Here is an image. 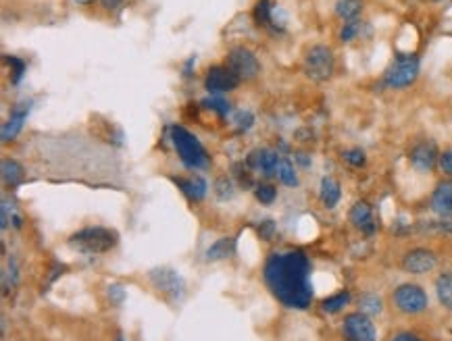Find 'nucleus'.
<instances>
[{
	"label": "nucleus",
	"mask_w": 452,
	"mask_h": 341,
	"mask_svg": "<svg viewBox=\"0 0 452 341\" xmlns=\"http://www.w3.org/2000/svg\"><path fill=\"white\" fill-rule=\"evenodd\" d=\"M438 165H440V169H442V173H444V175L452 177V148L451 150H444V152H440Z\"/></svg>",
	"instance_id": "nucleus-37"
},
{
	"label": "nucleus",
	"mask_w": 452,
	"mask_h": 341,
	"mask_svg": "<svg viewBox=\"0 0 452 341\" xmlns=\"http://www.w3.org/2000/svg\"><path fill=\"white\" fill-rule=\"evenodd\" d=\"M436 263L438 260H436V254L432 250L415 248V250L405 254L403 269H405V273H411V275H426V273L436 269Z\"/></svg>",
	"instance_id": "nucleus-11"
},
{
	"label": "nucleus",
	"mask_w": 452,
	"mask_h": 341,
	"mask_svg": "<svg viewBox=\"0 0 452 341\" xmlns=\"http://www.w3.org/2000/svg\"><path fill=\"white\" fill-rule=\"evenodd\" d=\"M280 154L267 148H257L248 154L246 165L255 171H261L265 177H277V165H280Z\"/></svg>",
	"instance_id": "nucleus-13"
},
{
	"label": "nucleus",
	"mask_w": 452,
	"mask_h": 341,
	"mask_svg": "<svg viewBox=\"0 0 452 341\" xmlns=\"http://www.w3.org/2000/svg\"><path fill=\"white\" fill-rule=\"evenodd\" d=\"M238 83H240V79L227 67H211L207 77H204V88L211 94H217V96L236 90Z\"/></svg>",
	"instance_id": "nucleus-12"
},
{
	"label": "nucleus",
	"mask_w": 452,
	"mask_h": 341,
	"mask_svg": "<svg viewBox=\"0 0 452 341\" xmlns=\"http://www.w3.org/2000/svg\"><path fill=\"white\" fill-rule=\"evenodd\" d=\"M236 252V240L234 238H221L219 242H215L209 250H207V260L209 263H217V260H225Z\"/></svg>",
	"instance_id": "nucleus-19"
},
{
	"label": "nucleus",
	"mask_w": 452,
	"mask_h": 341,
	"mask_svg": "<svg viewBox=\"0 0 452 341\" xmlns=\"http://www.w3.org/2000/svg\"><path fill=\"white\" fill-rule=\"evenodd\" d=\"M215 192H217L219 200H229V198L234 196V183H232V179L219 177V179L215 181Z\"/></svg>",
	"instance_id": "nucleus-32"
},
{
	"label": "nucleus",
	"mask_w": 452,
	"mask_h": 341,
	"mask_svg": "<svg viewBox=\"0 0 452 341\" xmlns=\"http://www.w3.org/2000/svg\"><path fill=\"white\" fill-rule=\"evenodd\" d=\"M200 104H202L204 108H209V110H215L219 117H227V115H229V110H232L229 102H227V100H223L221 96H211V98H204Z\"/></svg>",
	"instance_id": "nucleus-26"
},
{
	"label": "nucleus",
	"mask_w": 452,
	"mask_h": 341,
	"mask_svg": "<svg viewBox=\"0 0 452 341\" xmlns=\"http://www.w3.org/2000/svg\"><path fill=\"white\" fill-rule=\"evenodd\" d=\"M225 67L240 79V81H250L259 75L261 71V65L257 60V56L244 48V46H238L234 50H229L227 58H225Z\"/></svg>",
	"instance_id": "nucleus-6"
},
{
	"label": "nucleus",
	"mask_w": 452,
	"mask_h": 341,
	"mask_svg": "<svg viewBox=\"0 0 452 341\" xmlns=\"http://www.w3.org/2000/svg\"><path fill=\"white\" fill-rule=\"evenodd\" d=\"M319 198L323 202L325 208H336L340 198H342V190L340 183L334 177H323L321 179V190H319Z\"/></svg>",
	"instance_id": "nucleus-18"
},
{
	"label": "nucleus",
	"mask_w": 452,
	"mask_h": 341,
	"mask_svg": "<svg viewBox=\"0 0 452 341\" xmlns=\"http://www.w3.org/2000/svg\"><path fill=\"white\" fill-rule=\"evenodd\" d=\"M436 294L444 308L452 310V273H442L436 281Z\"/></svg>",
	"instance_id": "nucleus-21"
},
{
	"label": "nucleus",
	"mask_w": 452,
	"mask_h": 341,
	"mask_svg": "<svg viewBox=\"0 0 452 341\" xmlns=\"http://www.w3.org/2000/svg\"><path fill=\"white\" fill-rule=\"evenodd\" d=\"M75 2H77V4H88L90 0H75Z\"/></svg>",
	"instance_id": "nucleus-41"
},
{
	"label": "nucleus",
	"mask_w": 452,
	"mask_h": 341,
	"mask_svg": "<svg viewBox=\"0 0 452 341\" xmlns=\"http://www.w3.org/2000/svg\"><path fill=\"white\" fill-rule=\"evenodd\" d=\"M257 231H259V235L263 238V240H273L275 238V231H277V227H275V221H271V219H265V221H261V225L257 227Z\"/></svg>",
	"instance_id": "nucleus-35"
},
{
	"label": "nucleus",
	"mask_w": 452,
	"mask_h": 341,
	"mask_svg": "<svg viewBox=\"0 0 452 341\" xmlns=\"http://www.w3.org/2000/svg\"><path fill=\"white\" fill-rule=\"evenodd\" d=\"M419 77V58L413 52H401L394 56L384 73V83L394 90L409 88Z\"/></svg>",
	"instance_id": "nucleus-4"
},
{
	"label": "nucleus",
	"mask_w": 452,
	"mask_h": 341,
	"mask_svg": "<svg viewBox=\"0 0 452 341\" xmlns=\"http://www.w3.org/2000/svg\"><path fill=\"white\" fill-rule=\"evenodd\" d=\"M106 296H108L111 304H115V306H121V304H123V300H125V290H123L121 285L113 283V285H108V290H106Z\"/></svg>",
	"instance_id": "nucleus-36"
},
{
	"label": "nucleus",
	"mask_w": 452,
	"mask_h": 341,
	"mask_svg": "<svg viewBox=\"0 0 452 341\" xmlns=\"http://www.w3.org/2000/svg\"><path fill=\"white\" fill-rule=\"evenodd\" d=\"M342 156H344V160H346L350 167H355V169H361V167H365V163H367V156H365V152H363L361 148L346 150Z\"/></svg>",
	"instance_id": "nucleus-31"
},
{
	"label": "nucleus",
	"mask_w": 452,
	"mask_h": 341,
	"mask_svg": "<svg viewBox=\"0 0 452 341\" xmlns=\"http://www.w3.org/2000/svg\"><path fill=\"white\" fill-rule=\"evenodd\" d=\"M265 281L271 294L288 308L305 310L313 302L311 263L298 250L271 254L265 265Z\"/></svg>",
	"instance_id": "nucleus-1"
},
{
	"label": "nucleus",
	"mask_w": 452,
	"mask_h": 341,
	"mask_svg": "<svg viewBox=\"0 0 452 341\" xmlns=\"http://www.w3.org/2000/svg\"><path fill=\"white\" fill-rule=\"evenodd\" d=\"M117 233L104 227H88L69 238V248L81 254H102L115 248Z\"/></svg>",
	"instance_id": "nucleus-3"
},
{
	"label": "nucleus",
	"mask_w": 452,
	"mask_h": 341,
	"mask_svg": "<svg viewBox=\"0 0 452 341\" xmlns=\"http://www.w3.org/2000/svg\"><path fill=\"white\" fill-rule=\"evenodd\" d=\"M361 27H363V21L361 19H353V21H346L342 31H340V40L342 42H353L359 33H361Z\"/></svg>",
	"instance_id": "nucleus-29"
},
{
	"label": "nucleus",
	"mask_w": 452,
	"mask_h": 341,
	"mask_svg": "<svg viewBox=\"0 0 452 341\" xmlns=\"http://www.w3.org/2000/svg\"><path fill=\"white\" fill-rule=\"evenodd\" d=\"M336 69V58L332 48L323 44H315L307 50L305 54V73L313 81H328L334 75Z\"/></svg>",
	"instance_id": "nucleus-5"
},
{
	"label": "nucleus",
	"mask_w": 452,
	"mask_h": 341,
	"mask_svg": "<svg viewBox=\"0 0 452 341\" xmlns=\"http://www.w3.org/2000/svg\"><path fill=\"white\" fill-rule=\"evenodd\" d=\"M348 219H350V223H353L359 231H363L365 235H373V233L378 231V223H376L373 210H371V206H369L365 200H359V202L353 204V208H350V213H348Z\"/></svg>",
	"instance_id": "nucleus-14"
},
{
	"label": "nucleus",
	"mask_w": 452,
	"mask_h": 341,
	"mask_svg": "<svg viewBox=\"0 0 452 341\" xmlns=\"http://www.w3.org/2000/svg\"><path fill=\"white\" fill-rule=\"evenodd\" d=\"M394 304L401 313L405 315H419L428 308V294L415 285V283H405L401 288L394 290Z\"/></svg>",
	"instance_id": "nucleus-7"
},
{
	"label": "nucleus",
	"mask_w": 452,
	"mask_h": 341,
	"mask_svg": "<svg viewBox=\"0 0 452 341\" xmlns=\"http://www.w3.org/2000/svg\"><path fill=\"white\" fill-rule=\"evenodd\" d=\"M432 210L440 217H452V179L442 181L432 194Z\"/></svg>",
	"instance_id": "nucleus-16"
},
{
	"label": "nucleus",
	"mask_w": 452,
	"mask_h": 341,
	"mask_svg": "<svg viewBox=\"0 0 452 341\" xmlns=\"http://www.w3.org/2000/svg\"><path fill=\"white\" fill-rule=\"evenodd\" d=\"M390 341H421L417 335H413V333H398V335H394Z\"/></svg>",
	"instance_id": "nucleus-39"
},
{
	"label": "nucleus",
	"mask_w": 452,
	"mask_h": 341,
	"mask_svg": "<svg viewBox=\"0 0 452 341\" xmlns=\"http://www.w3.org/2000/svg\"><path fill=\"white\" fill-rule=\"evenodd\" d=\"M409 158H411V165H413L415 171H419V173H430V171H434V167L438 165L440 152H438L436 142L423 140V142H419V144H415V146L411 148Z\"/></svg>",
	"instance_id": "nucleus-10"
},
{
	"label": "nucleus",
	"mask_w": 452,
	"mask_h": 341,
	"mask_svg": "<svg viewBox=\"0 0 452 341\" xmlns=\"http://www.w3.org/2000/svg\"><path fill=\"white\" fill-rule=\"evenodd\" d=\"M255 196H257V200H259L261 204L269 206V204L275 202V198H277V190H275L273 185H267V183H265V185H257Z\"/></svg>",
	"instance_id": "nucleus-30"
},
{
	"label": "nucleus",
	"mask_w": 452,
	"mask_h": 341,
	"mask_svg": "<svg viewBox=\"0 0 452 341\" xmlns=\"http://www.w3.org/2000/svg\"><path fill=\"white\" fill-rule=\"evenodd\" d=\"M169 131H171V142H173L177 154L188 169H204L209 165V154L196 135H192L181 125H173Z\"/></svg>",
	"instance_id": "nucleus-2"
},
{
	"label": "nucleus",
	"mask_w": 452,
	"mask_h": 341,
	"mask_svg": "<svg viewBox=\"0 0 452 341\" xmlns=\"http://www.w3.org/2000/svg\"><path fill=\"white\" fill-rule=\"evenodd\" d=\"M359 306H361V313H363V315H371V317H376V315L382 313V300H380L378 296H373V294H365V296H361Z\"/></svg>",
	"instance_id": "nucleus-27"
},
{
	"label": "nucleus",
	"mask_w": 452,
	"mask_h": 341,
	"mask_svg": "<svg viewBox=\"0 0 452 341\" xmlns=\"http://www.w3.org/2000/svg\"><path fill=\"white\" fill-rule=\"evenodd\" d=\"M277 179H280L284 185H290V188H296V185H298V175H296V169H294L292 160L280 158V165H277Z\"/></svg>",
	"instance_id": "nucleus-23"
},
{
	"label": "nucleus",
	"mask_w": 452,
	"mask_h": 341,
	"mask_svg": "<svg viewBox=\"0 0 452 341\" xmlns=\"http://www.w3.org/2000/svg\"><path fill=\"white\" fill-rule=\"evenodd\" d=\"M4 60L13 67V77H10V81H13V83H19L21 77H23V73H25V63L19 60V58H15V56H4Z\"/></svg>",
	"instance_id": "nucleus-34"
},
{
	"label": "nucleus",
	"mask_w": 452,
	"mask_h": 341,
	"mask_svg": "<svg viewBox=\"0 0 452 341\" xmlns=\"http://www.w3.org/2000/svg\"><path fill=\"white\" fill-rule=\"evenodd\" d=\"M234 123H236V131L244 133V131H248L255 125V117L248 110H240V113H236V121Z\"/></svg>",
	"instance_id": "nucleus-33"
},
{
	"label": "nucleus",
	"mask_w": 452,
	"mask_h": 341,
	"mask_svg": "<svg viewBox=\"0 0 452 341\" xmlns=\"http://www.w3.org/2000/svg\"><path fill=\"white\" fill-rule=\"evenodd\" d=\"M150 281L156 292H161L167 300L179 302L184 298V279L171 269H154L150 271Z\"/></svg>",
	"instance_id": "nucleus-8"
},
{
	"label": "nucleus",
	"mask_w": 452,
	"mask_h": 341,
	"mask_svg": "<svg viewBox=\"0 0 452 341\" xmlns=\"http://www.w3.org/2000/svg\"><path fill=\"white\" fill-rule=\"evenodd\" d=\"M19 281V271H17V260L15 258H8V265L2 273V285H4V294L8 292V288L17 285Z\"/></svg>",
	"instance_id": "nucleus-28"
},
{
	"label": "nucleus",
	"mask_w": 452,
	"mask_h": 341,
	"mask_svg": "<svg viewBox=\"0 0 452 341\" xmlns=\"http://www.w3.org/2000/svg\"><path fill=\"white\" fill-rule=\"evenodd\" d=\"M344 338L346 341H376L378 340V333H376V327L373 323L367 319V315L363 313H355V315H348L344 319Z\"/></svg>",
	"instance_id": "nucleus-9"
},
{
	"label": "nucleus",
	"mask_w": 452,
	"mask_h": 341,
	"mask_svg": "<svg viewBox=\"0 0 452 341\" xmlns=\"http://www.w3.org/2000/svg\"><path fill=\"white\" fill-rule=\"evenodd\" d=\"M173 181H175V185H177L192 202H200V200L207 196V181H204L202 177H198V175L188 177V179H184V177H173Z\"/></svg>",
	"instance_id": "nucleus-17"
},
{
	"label": "nucleus",
	"mask_w": 452,
	"mask_h": 341,
	"mask_svg": "<svg viewBox=\"0 0 452 341\" xmlns=\"http://www.w3.org/2000/svg\"><path fill=\"white\" fill-rule=\"evenodd\" d=\"M348 302H350V294H348V292H340V294H336V296L323 300L321 308H323V313H328V315H336V313H340Z\"/></svg>",
	"instance_id": "nucleus-25"
},
{
	"label": "nucleus",
	"mask_w": 452,
	"mask_h": 341,
	"mask_svg": "<svg viewBox=\"0 0 452 341\" xmlns=\"http://www.w3.org/2000/svg\"><path fill=\"white\" fill-rule=\"evenodd\" d=\"M252 17L259 25H271L273 23V2L271 0H259L255 4Z\"/></svg>",
	"instance_id": "nucleus-24"
},
{
	"label": "nucleus",
	"mask_w": 452,
	"mask_h": 341,
	"mask_svg": "<svg viewBox=\"0 0 452 341\" xmlns=\"http://www.w3.org/2000/svg\"><path fill=\"white\" fill-rule=\"evenodd\" d=\"M8 225V200H2V229Z\"/></svg>",
	"instance_id": "nucleus-40"
},
{
	"label": "nucleus",
	"mask_w": 452,
	"mask_h": 341,
	"mask_svg": "<svg viewBox=\"0 0 452 341\" xmlns=\"http://www.w3.org/2000/svg\"><path fill=\"white\" fill-rule=\"evenodd\" d=\"M115 341H127V340H125L123 335H117V340H115Z\"/></svg>",
	"instance_id": "nucleus-42"
},
{
	"label": "nucleus",
	"mask_w": 452,
	"mask_h": 341,
	"mask_svg": "<svg viewBox=\"0 0 452 341\" xmlns=\"http://www.w3.org/2000/svg\"><path fill=\"white\" fill-rule=\"evenodd\" d=\"M296 163H298L300 167H305V169L311 167V158H309L307 152H298V154H296Z\"/></svg>",
	"instance_id": "nucleus-38"
},
{
	"label": "nucleus",
	"mask_w": 452,
	"mask_h": 341,
	"mask_svg": "<svg viewBox=\"0 0 452 341\" xmlns=\"http://www.w3.org/2000/svg\"><path fill=\"white\" fill-rule=\"evenodd\" d=\"M23 177H25L23 167L17 160H10V158L2 160V181L6 185H17V183L23 181Z\"/></svg>",
	"instance_id": "nucleus-20"
},
{
	"label": "nucleus",
	"mask_w": 452,
	"mask_h": 341,
	"mask_svg": "<svg viewBox=\"0 0 452 341\" xmlns=\"http://www.w3.org/2000/svg\"><path fill=\"white\" fill-rule=\"evenodd\" d=\"M27 115H29V102H17V104L13 106L8 119L2 123V129H0L2 142H10V140L17 138V133L21 131V127H23Z\"/></svg>",
	"instance_id": "nucleus-15"
},
{
	"label": "nucleus",
	"mask_w": 452,
	"mask_h": 341,
	"mask_svg": "<svg viewBox=\"0 0 452 341\" xmlns=\"http://www.w3.org/2000/svg\"><path fill=\"white\" fill-rule=\"evenodd\" d=\"M361 10H363L361 0H338V4H336V15L344 21L359 19Z\"/></svg>",
	"instance_id": "nucleus-22"
}]
</instances>
